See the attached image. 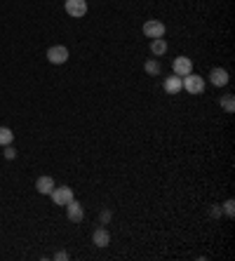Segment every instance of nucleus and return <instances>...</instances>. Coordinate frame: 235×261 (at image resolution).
Listing matches in <instances>:
<instances>
[{
	"label": "nucleus",
	"mask_w": 235,
	"mask_h": 261,
	"mask_svg": "<svg viewBox=\"0 0 235 261\" xmlns=\"http://www.w3.org/2000/svg\"><path fill=\"white\" fill-rule=\"evenodd\" d=\"M181 82H183V90L188 92V94H202V92H205V80H202V75H193V73H188V75L181 78Z\"/></svg>",
	"instance_id": "obj_1"
},
{
	"label": "nucleus",
	"mask_w": 235,
	"mask_h": 261,
	"mask_svg": "<svg viewBox=\"0 0 235 261\" xmlns=\"http://www.w3.org/2000/svg\"><path fill=\"white\" fill-rule=\"evenodd\" d=\"M63 9H66L68 17L80 19L87 14V0H66V2H63Z\"/></svg>",
	"instance_id": "obj_2"
},
{
	"label": "nucleus",
	"mask_w": 235,
	"mask_h": 261,
	"mask_svg": "<svg viewBox=\"0 0 235 261\" xmlns=\"http://www.w3.org/2000/svg\"><path fill=\"white\" fill-rule=\"evenodd\" d=\"M50 196H52V202H55V205H59V207H66V205L73 200V189H71V186H59V189L55 186Z\"/></svg>",
	"instance_id": "obj_3"
},
{
	"label": "nucleus",
	"mask_w": 235,
	"mask_h": 261,
	"mask_svg": "<svg viewBox=\"0 0 235 261\" xmlns=\"http://www.w3.org/2000/svg\"><path fill=\"white\" fill-rule=\"evenodd\" d=\"M68 57H71V54H68V47L66 45H52L47 50V62L57 64V66H59V64H66Z\"/></svg>",
	"instance_id": "obj_4"
},
{
	"label": "nucleus",
	"mask_w": 235,
	"mask_h": 261,
	"mask_svg": "<svg viewBox=\"0 0 235 261\" xmlns=\"http://www.w3.org/2000/svg\"><path fill=\"white\" fill-rule=\"evenodd\" d=\"M172 71H174V75H179V78L193 73V59H190V57H176L172 62Z\"/></svg>",
	"instance_id": "obj_5"
},
{
	"label": "nucleus",
	"mask_w": 235,
	"mask_h": 261,
	"mask_svg": "<svg viewBox=\"0 0 235 261\" xmlns=\"http://www.w3.org/2000/svg\"><path fill=\"white\" fill-rule=\"evenodd\" d=\"M141 31H144V36L151 38V40H153V38H163L165 36V24L163 21H158V19H148Z\"/></svg>",
	"instance_id": "obj_6"
},
{
	"label": "nucleus",
	"mask_w": 235,
	"mask_h": 261,
	"mask_svg": "<svg viewBox=\"0 0 235 261\" xmlns=\"http://www.w3.org/2000/svg\"><path fill=\"white\" fill-rule=\"evenodd\" d=\"M66 216H68V221H73V224H80L82 219H85V209H82V205L75 198L66 205Z\"/></svg>",
	"instance_id": "obj_7"
},
{
	"label": "nucleus",
	"mask_w": 235,
	"mask_h": 261,
	"mask_svg": "<svg viewBox=\"0 0 235 261\" xmlns=\"http://www.w3.org/2000/svg\"><path fill=\"white\" fill-rule=\"evenodd\" d=\"M228 80H231V75H228L226 68L217 66V68H212V71H209V82H212L214 87H226Z\"/></svg>",
	"instance_id": "obj_8"
},
{
	"label": "nucleus",
	"mask_w": 235,
	"mask_h": 261,
	"mask_svg": "<svg viewBox=\"0 0 235 261\" xmlns=\"http://www.w3.org/2000/svg\"><path fill=\"white\" fill-rule=\"evenodd\" d=\"M92 243L97 245V247H109V245H111V233H109V228H104V226L94 228V233H92Z\"/></svg>",
	"instance_id": "obj_9"
},
{
	"label": "nucleus",
	"mask_w": 235,
	"mask_h": 261,
	"mask_svg": "<svg viewBox=\"0 0 235 261\" xmlns=\"http://www.w3.org/2000/svg\"><path fill=\"white\" fill-rule=\"evenodd\" d=\"M183 90V82H181L179 75H170V78H165V92L167 94H179Z\"/></svg>",
	"instance_id": "obj_10"
},
{
	"label": "nucleus",
	"mask_w": 235,
	"mask_h": 261,
	"mask_svg": "<svg viewBox=\"0 0 235 261\" xmlns=\"http://www.w3.org/2000/svg\"><path fill=\"white\" fill-rule=\"evenodd\" d=\"M52 189H55V179H52V177H38V181H36V191H38V193L50 196Z\"/></svg>",
	"instance_id": "obj_11"
},
{
	"label": "nucleus",
	"mask_w": 235,
	"mask_h": 261,
	"mask_svg": "<svg viewBox=\"0 0 235 261\" xmlns=\"http://www.w3.org/2000/svg\"><path fill=\"white\" fill-rule=\"evenodd\" d=\"M167 40H165V38H153V40H151V54H153V57H163L165 52H167Z\"/></svg>",
	"instance_id": "obj_12"
},
{
	"label": "nucleus",
	"mask_w": 235,
	"mask_h": 261,
	"mask_svg": "<svg viewBox=\"0 0 235 261\" xmlns=\"http://www.w3.org/2000/svg\"><path fill=\"white\" fill-rule=\"evenodd\" d=\"M12 141H14V132H12L9 127L0 125V146H7V144H12Z\"/></svg>",
	"instance_id": "obj_13"
},
{
	"label": "nucleus",
	"mask_w": 235,
	"mask_h": 261,
	"mask_svg": "<svg viewBox=\"0 0 235 261\" xmlns=\"http://www.w3.org/2000/svg\"><path fill=\"white\" fill-rule=\"evenodd\" d=\"M144 71L148 73V75H160V64H158V59H148V62L144 64Z\"/></svg>",
	"instance_id": "obj_14"
},
{
	"label": "nucleus",
	"mask_w": 235,
	"mask_h": 261,
	"mask_svg": "<svg viewBox=\"0 0 235 261\" xmlns=\"http://www.w3.org/2000/svg\"><path fill=\"white\" fill-rule=\"evenodd\" d=\"M219 104H221V106H224V111H226V113H233V111H235V104H233V94H226V97H224V99H219Z\"/></svg>",
	"instance_id": "obj_15"
},
{
	"label": "nucleus",
	"mask_w": 235,
	"mask_h": 261,
	"mask_svg": "<svg viewBox=\"0 0 235 261\" xmlns=\"http://www.w3.org/2000/svg\"><path fill=\"white\" fill-rule=\"evenodd\" d=\"M224 212H226L228 216H233V214H235V200H233V198H228L226 202H224Z\"/></svg>",
	"instance_id": "obj_16"
},
{
	"label": "nucleus",
	"mask_w": 235,
	"mask_h": 261,
	"mask_svg": "<svg viewBox=\"0 0 235 261\" xmlns=\"http://www.w3.org/2000/svg\"><path fill=\"white\" fill-rule=\"evenodd\" d=\"M2 155H5L7 160H14V158H17V151L12 148V144H7V146H5V151H2Z\"/></svg>",
	"instance_id": "obj_17"
},
{
	"label": "nucleus",
	"mask_w": 235,
	"mask_h": 261,
	"mask_svg": "<svg viewBox=\"0 0 235 261\" xmlns=\"http://www.w3.org/2000/svg\"><path fill=\"white\" fill-rule=\"evenodd\" d=\"M111 209H104V212H101V221H104V224H106V221H111Z\"/></svg>",
	"instance_id": "obj_18"
},
{
	"label": "nucleus",
	"mask_w": 235,
	"mask_h": 261,
	"mask_svg": "<svg viewBox=\"0 0 235 261\" xmlns=\"http://www.w3.org/2000/svg\"><path fill=\"white\" fill-rule=\"evenodd\" d=\"M55 259H57V261H66V259H68V254H66V252H57Z\"/></svg>",
	"instance_id": "obj_19"
}]
</instances>
